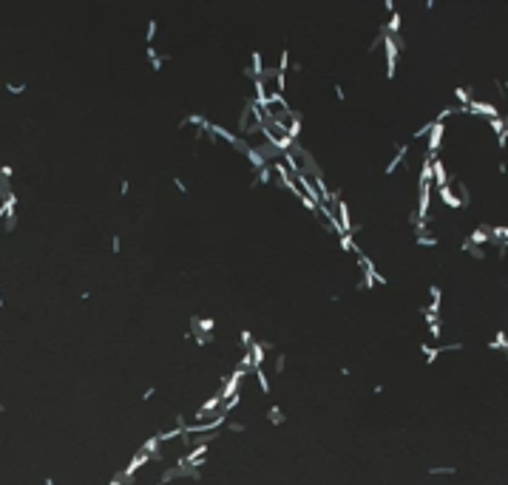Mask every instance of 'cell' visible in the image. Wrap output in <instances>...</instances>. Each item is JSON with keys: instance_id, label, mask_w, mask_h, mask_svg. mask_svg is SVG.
Masks as SVG:
<instances>
[{"instance_id": "cell-4", "label": "cell", "mask_w": 508, "mask_h": 485, "mask_svg": "<svg viewBox=\"0 0 508 485\" xmlns=\"http://www.w3.org/2000/svg\"><path fill=\"white\" fill-rule=\"evenodd\" d=\"M6 88H9L11 94H23V91H26V85H23V82H17V85H14V82H9Z\"/></svg>"}, {"instance_id": "cell-6", "label": "cell", "mask_w": 508, "mask_h": 485, "mask_svg": "<svg viewBox=\"0 0 508 485\" xmlns=\"http://www.w3.org/2000/svg\"><path fill=\"white\" fill-rule=\"evenodd\" d=\"M173 187H176L179 193H188V187H185V182H182V179H173Z\"/></svg>"}, {"instance_id": "cell-2", "label": "cell", "mask_w": 508, "mask_h": 485, "mask_svg": "<svg viewBox=\"0 0 508 485\" xmlns=\"http://www.w3.org/2000/svg\"><path fill=\"white\" fill-rule=\"evenodd\" d=\"M145 40H148V45H154V40H156V23H148Z\"/></svg>"}, {"instance_id": "cell-9", "label": "cell", "mask_w": 508, "mask_h": 485, "mask_svg": "<svg viewBox=\"0 0 508 485\" xmlns=\"http://www.w3.org/2000/svg\"><path fill=\"white\" fill-rule=\"evenodd\" d=\"M0 306H3V293H0Z\"/></svg>"}, {"instance_id": "cell-3", "label": "cell", "mask_w": 508, "mask_h": 485, "mask_svg": "<svg viewBox=\"0 0 508 485\" xmlns=\"http://www.w3.org/2000/svg\"><path fill=\"white\" fill-rule=\"evenodd\" d=\"M119 250H122V238L114 236V238H111V253H119Z\"/></svg>"}, {"instance_id": "cell-1", "label": "cell", "mask_w": 508, "mask_h": 485, "mask_svg": "<svg viewBox=\"0 0 508 485\" xmlns=\"http://www.w3.org/2000/svg\"><path fill=\"white\" fill-rule=\"evenodd\" d=\"M256 182H259V185H270V182H273V170H270V165H264V168L256 170Z\"/></svg>"}, {"instance_id": "cell-7", "label": "cell", "mask_w": 508, "mask_h": 485, "mask_svg": "<svg viewBox=\"0 0 508 485\" xmlns=\"http://www.w3.org/2000/svg\"><path fill=\"white\" fill-rule=\"evenodd\" d=\"M128 190H131V185H128V182H122V185H119V193H122V196H128Z\"/></svg>"}, {"instance_id": "cell-5", "label": "cell", "mask_w": 508, "mask_h": 485, "mask_svg": "<svg viewBox=\"0 0 508 485\" xmlns=\"http://www.w3.org/2000/svg\"><path fill=\"white\" fill-rule=\"evenodd\" d=\"M154 395H156V389H154V386H148L145 392H142V400H151Z\"/></svg>"}, {"instance_id": "cell-8", "label": "cell", "mask_w": 508, "mask_h": 485, "mask_svg": "<svg viewBox=\"0 0 508 485\" xmlns=\"http://www.w3.org/2000/svg\"><path fill=\"white\" fill-rule=\"evenodd\" d=\"M45 485H54V480H45Z\"/></svg>"}]
</instances>
